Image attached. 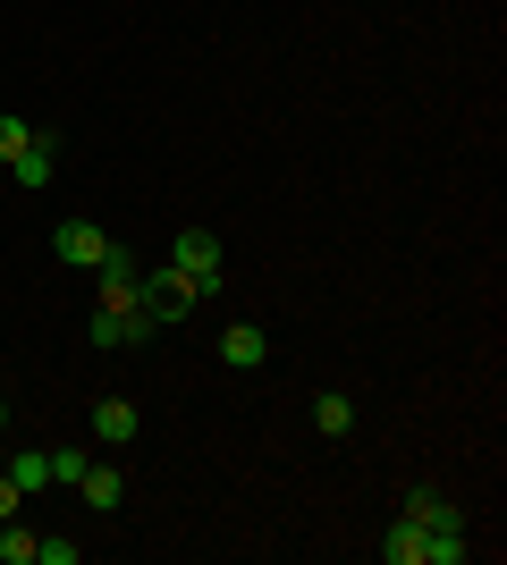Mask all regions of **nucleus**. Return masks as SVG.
<instances>
[{"label":"nucleus","instance_id":"16","mask_svg":"<svg viewBox=\"0 0 507 565\" xmlns=\"http://www.w3.org/2000/svg\"><path fill=\"white\" fill-rule=\"evenodd\" d=\"M76 472H85V448H60V456H51V481H68V490H76Z\"/></svg>","mask_w":507,"mask_h":565},{"label":"nucleus","instance_id":"10","mask_svg":"<svg viewBox=\"0 0 507 565\" xmlns=\"http://www.w3.org/2000/svg\"><path fill=\"white\" fill-rule=\"evenodd\" d=\"M94 439L127 448V439H136V405H127V397H102V405H94Z\"/></svg>","mask_w":507,"mask_h":565},{"label":"nucleus","instance_id":"2","mask_svg":"<svg viewBox=\"0 0 507 565\" xmlns=\"http://www.w3.org/2000/svg\"><path fill=\"white\" fill-rule=\"evenodd\" d=\"M169 270H178L194 296H212V287H220V236H212V228H178V245H169Z\"/></svg>","mask_w":507,"mask_h":565},{"label":"nucleus","instance_id":"5","mask_svg":"<svg viewBox=\"0 0 507 565\" xmlns=\"http://www.w3.org/2000/svg\"><path fill=\"white\" fill-rule=\"evenodd\" d=\"M9 169H18V186H25V194H43L51 178H60V136H43V127H34V136H25V152H18Z\"/></svg>","mask_w":507,"mask_h":565},{"label":"nucleus","instance_id":"12","mask_svg":"<svg viewBox=\"0 0 507 565\" xmlns=\"http://www.w3.org/2000/svg\"><path fill=\"white\" fill-rule=\"evenodd\" d=\"M406 515H414V523H432V532H465V515L448 507V498H432V490H414V498H406Z\"/></svg>","mask_w":507,"mask_h":565},{"label":"nucleus","instance_id":"4","mask_svg":"<svg viewBox=\"0 0 507 565\" xmlns=\"http://www.w3.org/2000/svg\"><path fill=\"white\" fill-rule=\"evenodd\" d=\"M136 296H145V312H152V321H161V330H169V321H187V312H194V287L178 279V270H152V279H136Z\"/></svg>","mask_w":507,"mask_h":565},{"label":"nucleus","instance_id":"1","mask_svg":"<svg viewBox=\"0 0 507 565\" xmlns=\"http://www.w3.org/2000/svg\"><path fill=\"white\" fill-rule=\"evenodd\" d=\"M381 557L389 565H457L465 557V532H432V523L398 515V523H389V541H381Z\"/></svg>","mask_w":507,"mask_h":565},{"label":"nucleus","instance_id":"18","mask_svg":"<svg viewBox=\"0 0 507 565\" xmlns=\"http://www.w3.org/2000/svg\"><path fill=\"white\" fill-rule=\"evenodd\" d=\"M0 423H9V405H0Z\"/></svg>","mask_w":507,"mask_h":565},{"label":"nucleus","instance_id":"17","mask_svg":"<svg viewBox=\"0 0 507 565\" xmlns=\"http://www.w3.org/2000/svg\"><path fill=\"white\" fill-rule=\"evenodd\" d=\"M18 498H25V490H18V481H9V472H0V523L18 515Z\"/></svg>","mask_w":507,"mask_h":565},{"label":"nucleus","instance_id":"9","mask_svg":"<svg viewBox=\"0 0 507 565\" xmlns=\"http://www.w3.org/2000/svg\"><path fill=\"white\" fill-rule=\"evenodd\" d=\"M76 490H85V507H102V515H110V507L127 498V472H119V465H85V472H76Z\"/></svg>","mask_w":507,"mask_h":565},{"label":"nucleus","instance_id":"6","mask_svg":"<svg viewBox=\"0 0 507 565\" xmlns=\"http://www.w3.org/2000/svg\"><path fill=\"white\" fill-rule=\"evenodd\" d=\"M51 254H60V262H76V270H94V262L110 254V236H102L94 220H68V228L51 236Z\"/></svg>","mask_w":507,"mask_h":565},{"label":"nucleus","instance_id":"14","mask_svg":"<svg viewBox=\"0 0 507 565\" xmlns=\"http://www.w3.org/2000/svg\"><path fill=\"white\" fill-rule=\"evenodd\" d=\"M0 565H34V532H18V515L0 523Z\"/></svg>","mask_w":507,"mask_h":565},{"label":"nucleus","instance_id":"13","mask_svg":"<svg viewBox=\"0 0 507 565\" xmlns=\"http://www.w3.org/2000/svg\"><path fill=\"white\" fill-rule=\"evenodd\" d=\"M0 472H9V481H18V490H43V481H51V456L18 448V456H9V465H0Z\"/></svg>","mask_w":507,"mask_h":565},{"label":"nucleus","instance_id":"11","mask_svg":"<svg viewBox=\"0 0 507 565\" xmlns=\"http://www.w3.org/2000/svg\"><path fill=\"white\" fill-rule=\"evenodd\" d=\"M314 430H321V439H347V430H356V397L321 388V397H314Z\"/></svg>","mask_w":507,"mask_h":565},{"label":"nucleus","instance_id":"15","mask_svg":"<svg viewBox=\"0 0 507 565\" xmlns=\"http://www.w3.org/2000/svg\"><path fill=\"white\" fill-rule=\"evenodd\" d=\"M25 136H34V127H25V118H9V110H0V169H9V161H18V152H25Z\"/></svg>","mask_w":507,"mask_h":565},{"label":"nucleus","instance_id":"8","mask_svg":"<svg viewBox=\"0 0 507 565\" xmlns=\"http://www.w3.org/2000/svg\"><path fill=\"white\" fill-rule=\"evenodd\" d=\"M263 354H271V338L254 330V321H237V330H220V363H229V372H254Z\"/></svg>","mask_w":507,"mask_h":565},{"label":"nucleus","instance_id":"7","mask_svg":"<svg viewBox=\"0 0 507 565\" xmlns=\"http://www.w3.org/2000/svg\"><path fill=\"white\" fill-rule=\"evenodd\" d=\"M94 270H102V305H127V296H136V279H145V262L127 254V245H110Z\"/></svg>","mask_w":507,"mask_h":565},{"label":"nucleus","instance_id":"3","mask_svg":"<svg viewBox=\"0 0 507 565\" xmlns=\"http://www.w3.org/2000/svg\"><path fill=\"white\" fill-rule=\"evenodd\" d=\"M152 330H161V321L145 312V296H127V305H102L94 321H85V338H94V347H136V338H152Z\"/></svg>","mask_w":507,"mask_h":565}]
</instances>
